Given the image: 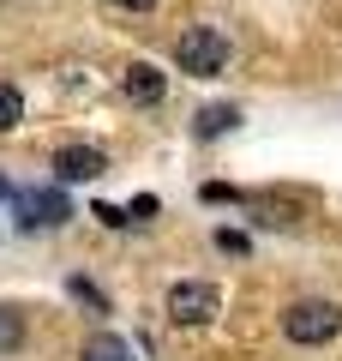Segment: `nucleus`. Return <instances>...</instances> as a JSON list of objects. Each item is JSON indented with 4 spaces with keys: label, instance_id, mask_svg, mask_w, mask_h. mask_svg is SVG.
Returning <instances> with one entry per match:
<instances>
[{
    "label": "nucleus",
    "instance_id": "1",
    "mask_svg": "<svg viewBox=\"0 0 342 361\" xmlns=\"http://www.w3.org/2000/svg\"><path fill=\"white\" fill-rule=\"evenodd\" d=\"M336 331H342V307L324 301V295H306V301H289V307H282V337H289V343L318 349V343H330Z\"/></svg>",
    "mask_w": 342,
    "mask_h": 361
},
{
    "label": "nucleus",
    "instance_id": "2",
    "mask_svg": "<svg viewBox=\"0 0 342 361\" xmlns=\"http://www.w3.org/2000/svg\"><path fill=\"white\" fill-rule=\"evenodd\" d=\"M175 61H180V73H192V78H216L228 66V37L216 25H186L180 42H175Z\"/></svg>",
    "mask_w": 342,
    "mask_h": 361
},
{
    "label": "nucleus",
    "instance_id": "3",
    "mask_svg": "<svg viewBox=\"0 0 342 361\" xmlns=\"http://www.w3.org/2000/svg\"><path fill=\"white\" fill-rule=\"evenodd\" d=\"M6 205L18 211V229H54V223L72 217V205H66L61 187H13Z\"/></svg>",
    "mask_w": 342,
    "mask_h": 361
},
{
    "label": "nucleus",
    "instance_id": "4",
    "mask_svg": "<svg viewBox=\"0 0 342 361\" xmlns=\"http://www.w3.org/2000/svg\"><path fill=\"white\" fill-rule=\"evenodd\" d=\"M216 307H222V295L204 277H186V283L168 289V319L175 325H204V319H216Z\"/></svg>",
    "mask_w": 342,
    "mask_h": 361
},
{
    "label": "nucleus",
    "instance_id": "5",
    "mask_svg": "<svg viewBox=\"0 0 342 361\" xmlns=\"http://www.w3.org/2000/svg\"><path fill=\"white\" fill-rule=\"evenodd\" d=\"M102 169H108V157H102L96 145H66V151L54 157V175L61 180H96Z\"/></svg>",
    "mask_w": 342,
    "mask_h": 361
},
{
    "label": "nucleus",
    "instance_id": "6",
    "mask_svg": "<svg viewBox=\"0 0 342 361\" xmlns=\"http://www.w3.org/2000/svg\"><path fill=\"white\" fill-rule=\"evenodd\" d=\"M120 85H127V97H132V103H163L168 78H163V66H151V61H132L127 73H120Z\"/></svg>",
    "mask_w": 342,
    "mask_h": 361
},
{
    "label": "nucleus",
    "instance_id": "7",
    "mask_svg": "<svg viewBox=\"0 0 342 361\" xmlns=\"http://www.w3.org/2000/svg\"><path fill=\"white\" fill-rule=\"evenodd\" d=\"M78 361H132V343L114 331H90L84 349H78Z\"/></svg>",
    "mask_w": 342,
    "mask_h": 361
},
{
    "label": "nucleus",
    "instance_id": "8",
    "mask_svg": "<svg viewBox=\"0 0 342 361\" xmlns=\"http://www.w3.org/2000/svg\"><path fill=\"white\" fill-rule=\"evenodd\" d=\"M234 121H241V109H234V103L198 109V133H204V139H210V133H228V127H234Z\"/></svg>",
    "mask_w": 342,
    "mask_h": 361
},
{
    "label": "nucleus",
    "instance_id": "9",
    "mask_svg": "<svg viewBox=\"0 0 342 361\" xmlns=\"http://www.w3.org/2000/svg\"><path fill=\"white\" fill-rule=\"evenodd\" d=\"M18 343H25V313L0 301V355H6V349H18Z\"/></svg>",
    "mask_w": 342,
    "mask_h": 361
},
{
    "label": "nucleus",
    "instance_id": "10",
    "mask_svg": "<svg viewBox=\"0 0 342 361\" xmlns=\"http://www.w3.org/2000/svg\"><path fill=\"white\" fill-rule=\"evenodd\" d=\"M18 115H25V97H18V85H0V133H13Z\"/></svg>",
    "mask_w": 342,
    "mask_h": 361
},
{
    "label": "nucleus",
    "instance_id": "11",
    "mask_svg": "<svg viewBox=\"0 0 342 361\" xmlns=\"http://www.w3.org/2000/svg\"><path fill=\"white\" fill-rule=\"evenodd\" d=\"M96 217H102V223H108V229H120V223H132V217H127V211H120V205H108V199H102V205H96Z\"/></svg>",
    "mask_w": 342,
    "mask_h": 361
},
{
    "label": "nucleus",
    "instance_id": "12",
    "mask_svg": "<svg viewBox=\"0 0 342 361\" xmlns=\"http://www.w3.org/2000/svg\"><path fill=\"white\" fill-rule=\"evenodd\" d=\"M151 211H156V199H151V193H139V199H132V205H127V217L139 223V217H151Z\"/></svg>",
    "mask_w": 342,
    "mask_h": 361
},
{
    "label": "nucleus",
    "instance_id": "13",
    "mask_svg": "<svg viewBox=\"0 0 342 361\" xmlns=\"http://www.w3.org/2000/svg\"><path fill=\"white\" fill-rule=\"evenodd\" d=\"M114 6H127V13H151L156 0H114Z\"/></svg>",
    "mask_w": 342,
    "mask_h": 361
},
{
    "label": "nucleus",
    "instance_id": "14",
    "mask_svg": "<svg viewBox=\"0 0 342 361\" xmlns=\"http://www.w3.org/2000/svg\"><path fill=\"white\" fill-rule=\"evenodd\" d=\"M0 199H13V180H6V175H0Z\"/></svg>",
    "mask_w": 342,
    "mask_h": 361
}]
</instances>
